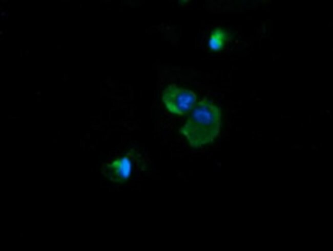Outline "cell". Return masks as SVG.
<instances>
[{
	"instance_id": "obj_3",
	"label": "cell",
	"mask_w": 333,
	"mask_h": 251,
	"mask_svg": "<svg viewBox=\"0 0 333 251\" xmlns=\"http://www.w3.org/2000/svg\"><path fill=\"white\" fill-rule=\"evenodd\" d=\"M131 153L116 159L103 167L105 175L114 182H122L130 177L133 168Z\"/></svg>"
},
{
	"instance_id": "obj_2",
	"label": "cell",
	"mask_w": 333,
	"mask_h": 251,
	"mask_svg": "<svg viewBox=\"0 0 333 251\" xmlns=\"http://www.w3.org/2000/svg\"><path fill=\"white\" fill-rule=\"evenodd\" d=\"M162 101L172 113L184 116L191 111L196 104L197 97L192 90L169 84L163 90Z\"/></svg>"
},
{
	"instance_id": "obj_4",
	"label": "cell",
	"mask_w": 333,
	"mask_h": 251,
	"mask_svg": "<svg viewBox=\"0 0 333 251\" xmlns=\"http://www.w3.org/2000/svg\"><path fill=\"white\" fill-rule=\"evenodd\" d=\"M226 39V33L222 28H216L211 33L209 47L213 51L221 50L224 47Z\"/></svg>"
},
{
	"instance_id": "obj_1",
	"label": "cell",
	"mask_w": 333,
	"mask_h": 251,
	"mask_svg": "<svg viewBox=\"0 0 333 251\" xmlns=\"http://www.w3.org/2000/svg\"><path fill=\"white\" fill-rule=\"evenodd\" d=\"M221 124L220 108L204 97L191 110L179 132L186 138L191 147L198 148L212 142L218 136Z\"/></svg>"
}]
</instances>
